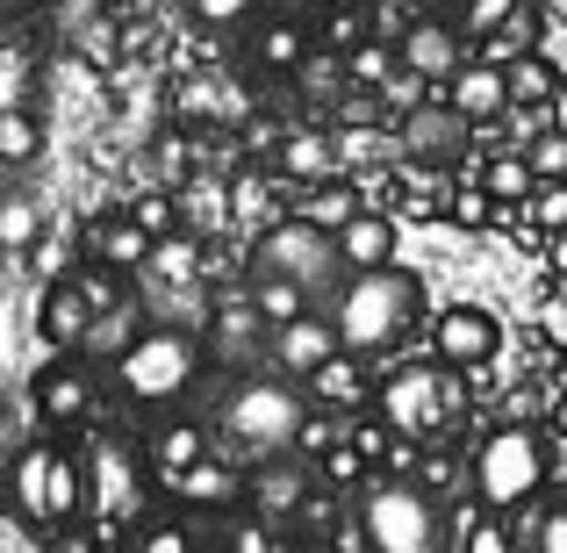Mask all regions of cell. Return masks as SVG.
<instances>
[{"label": "cell", "mask_w": 567, "mask_h": 553, "mask_svg": "<svg viewBox=\"0 0 567 553\" xmlns=\"http://www.w3.org/2000/svg\"><path fill=\"white\" fill-rule=\"evenodd\" d=\"M14 94H22V58H14V51H0V109H22Z\"/></svg>", "instance_id": "44"}, {"label": "cell", "mask_w": 567, "mask_h": 553, "mask_svg": "<svg viewBox=\"0 0 567 553\" xmlns=\"http://www.w3.org/2000/svg\"><path fill=\"white\" fill-rule=\"evenodd\" d=\"M208 453V424H194V417H181V424H166L152 439V453H144V468H152V482H173L181 468H194V460Z\"/></svg>", "instance_id": "22"}, {"label": "cell", "mask_w": 567, "mask_h": 553, "mask_svg": "<svg viewBox=\"0 0 567 553\" xmlns=\"http://www.w3.org/2000/svg\"><path fill=\"white\" fill-rule=\"evenodd\" d=\"M152 245H158V237L144 231L137 216H101V223H94V259L109 266V274H123V266H130V274H144Z\"/></svg>", "instance_id": "19"}, {"label": "cell", "mask_w": 567, "mask_h": 553, "mask_svg": "<svg viewBox=\"0 0 567 553\" xmlns=\"http://www.w3.org/2000/svg\"><path fill=\"white\" fill-rule=\"evenodd\" d=\"M251 274H274V280H295L309 303H331V288L346 280V259H338V237L309 216H280L266 223V237L251 245Z\"/></svg>", "instance_id": "8"}, {"label": "cell", "mask_w": 567, "mask_h": 553, "mask_svg": "<svg viewBox=\"0 0 567 553\" xmlns=\"http://www.w3.org/2000/svg\"><path fill=\"white\" fill-rule=\"evenodd\" d=\"M395 65H402V80L445 86L460 65H467V37H460V22H445V14H416V22L395 37Z\"/></svg>", "instance_id": "11"}, {"label": "cell", "mask_w": 567, "mask_h": 553, "mask_svg": "<svg viewBox=\"0 0 567 553\" xmlns=\"http://www.w3.org/2000/svg\"><path fill=\"white\" fill-rule=\"evenodd\" d=\"M302 396H309V410H317V402H331V410H360V402H367V373H360L352 352H338V360H323L302 381Z\"/></svg>", "instance_id": "23"}, {"label": "cell", "mask_w": 567, "mask_h": 553, "mask_svg": "<svg viewBox=\"0 0 567 553\" xmlns=\"http://www.w3.org/2000/svg\"><path fill=\"white\" fill-rule=\"evenodd\" d=\"M29 402H37V417L43 424H94V410H101V388H94V367L72 352V360H51V367H37V381H29Z\"/></svg>", "instance_id": "13"}, {"label": "cell", "mask_w": 567, "mask_h": 553, "mask_svg": "<svg viewBox=\"0 0 567 553\" xmlns=\"http://www.w3.org/2000/svg\"><path fill=\"white\" fill-rule=\"evenodd\" d=\"M137 553H216V546H208V532L187 511H173V518H152L137 532Z\"/></svg>", "instance_id": "29"}, {"label": "cell", "mask_w": 567, "mask_h": 553, "mask_svg": "<svg viewBox=\"0 0 567 553\" xmlns=\"http://www.w3.org/2000/svg\"><path fill=\"white\" fill-rule=\"evenodd\" d=\"M251 503L266 511V525H274V518H288V511H302V474H288V468H266L259 482H251Z\"/></svg>", "instance_id": "35"}, {"label": "cell", "mask_w": 567, "mask_h": 553, "mask_svg": "<svg viewBox=\"0 0 567 553\" xmlns=\"http://www.w3.org/2000/svg\"><path fill=\"white\" fill-rule=\"evenodd\" d=\"M295 8H338V0H295Z\"/></svg>", "instance_id": "48"}, {"label": "cell", "mask_w": 567, "mask_h": 553, "mask_svg": "<svg viewBox=\"0 0 567 553\" xmlns=\"http://www.w3.org/2000/svg\"><path fill=\"white\" fill-rule=\"evenodd\" d=\"M266 331H274V324L251 309V295H230V303H216V324H208V338H202V360L237 367V352H245V360L266 367Z\"/></svg>", "instance_id": "16"}, {"label": "cell", "mask_w": 567, "mask_h": 553, "mask_svg": "<svg viewBox=\"0 0 567 553\" xmlns=\"http://www.w3.org/2000/svg\"><path fill=\"white\" fill-rule=\"evenodd\" d=\"M338 259H346V274H374V266H395V223L381 216V208H352L346 223H338Z\"/></svg>", "instance_id": "18"}, {"label": "cell", "mask_w": 567, "mask_h": 553, "mask_svg": "<svg viewBox=\"0 0 567 553\" xmlns=\"http://www.w3.org/2000/svg\"><path fill=\"white\" fill-rule=\"evenodd\" d=\"M532 553H567V496L546 503V518L532 525Z\"/></svg>", "instance_id": "42"}, {"label": "cell", "mask_w": 567, "mask_h": 553, "mask_svg": "<svg viewBox=\"0 0 567 553\" xmlns=\"http://www.w3.org/2000/svg\"><path fill=\"white\" fill-rule=\"evenodd\" d=\"M323 360H338V331H331L323 309H302L295 324H274V331H266V373H280V381L302 388Z\"/></svg>", "instance_id": "12"}, {"label": "cell", "mask_w": 567, "mask_h": 553, "mask_svg": "<svg viewBox=\"0 0 567 553\" xmlns=\"http://www.w3.org/2000/svg\"><path fill=\"white\" fill-rule=\"evenodd\" d=\"M445 101H453V109L467 115L474 130H488L496 115H511V86H503V65H488V58H467V65L445 80Z\"/></svg>", "instance_id": "17"}, {"label": "cell", "mask_w": 567, "mask_h": 553, "mask_svg": "<svg viewBox=\"0 0 567 553\" xmlns=\"http://www.w3.org/2000/svg\"><path fill=\"white\" fill-rule=\"evenodd\" d=\"M187 14L202 29H245V22H259V14H266V0H187Z\"/></svg>", "instance_id": "37"}, {"label": "cell", "mask_w": 567, "mask_h": 553, "mask_svg": "<svg viewBox=\"0 0 567 553\" xmlns=\"http://www.w3.org/2000/svg\"><path fill=\"white\" fill-rule=\"evenodd\" d=\"M525 166L539 173V181H567V137L560 130H539V137L525 144Z\"/></svg>", "instance_id": "39"}, {"label": "cell", "mask_w": 567, "mask_h": 553, "mask_svg": "<svg viewBox=\"0 0 567 553\" xmlns=\"http://www.w3.org/2000/svg\"><path fill=\"white\" fill-rule=\"evenodd\" d=\"M130 216H137L152 237H173V223H181V202H173L166 187H152V194H137V208H130Z\"/></svg>", "instance_id": "40"}, {"label": "cell", "mask_w": 567, "mask_h": 553, "mask_svg": "<svg viewBox=\"0 0 567 553\" xmlns=\"http://www.w3.org/2000/svg\"><path fill=\"white\" fill-rule=\"evenodd\" d=\"M323 317H331V331H338V352L381 360V352H395L402 338L416 331V317H424V280H416L410 266L346 274L331 288V303H323Z\"/></svg>", "instance_id": "1"}, {"label": "cell", "mask_w": 567, "mask_h": 553, "mask_svg": "<svg viewBox=\"0 0 567 553\" xmlns=\"http://www.w3.org/2000/svg\"><path fill=\"white\" fill-rule=\"evenodd\" d=\"M331 166H338V144L323 137V130H295V137L280 144V173H295V181H309V187L331 181Z\"/></svg>", "instance_id": "25"}, {"label": "cell", "mask_w": 567, "mask_h": 553, "mask_svg": "<svg viewBox=\"0 0 567 553\" xmlns=\"http://www.w3.org/2000/svg\"><path fill=\"white\" fill-rule=\"evenodd\" d=\"M8 511L29 532H72L86 518V460L65 446H22L8 468Z\"/></svg>", "instance_id": "4"}, {"label": "cell", "mask_w": 567, "mask_h": 553, "mask_svg": "<svg viewBox=\"0 0 567 553\" xmlns=\"http://www.w3.org/2000/svg\"><path fill=\"white\" fill-rule=\"evenodd\" d=\"M546 474H554V460H546L539 424H496L467 460L474 503H482V511H503V518L525 511V503L546 489Z\"/></svg>", "instance_id": "7"}, {"label": "cell", "mask_w": 567, "mask_h": 553, "mask_svg": "<svg viewBox=\"0 0 567 553\" xmlns=\"http://www.w3.org/2000/svg\"><path fill=\"white\" fill-rule=\"evenodd\" d=\"M424 8H460V0H424Z\"/></svg>", "instance_id": "49"}, {"label": "cell", "mask_w": 567, "mask_h": 553, "mask_svg": "<svg viewBox=\"0 0 567 553\" xmlns=\"http://www.w3.org/2000/svg\"><path fill=\"white\" fill-rule=\"evenodd\" d=\"M0 518H8V482H0Z\"/></svg>", "instance_id": "50"}, {"label": "cell", "mask_w": 567, "mask_h": 553, "mask_svg": "<svg viewBox=\"0 0 567 553\" xmlns=\"http://www.w3.org/2000/svg\"><path fill=\"white\" fill-rule=\"evenodd\" d=\"M546 130H560V137H567V80L554 86V101H546Z\"/></svg>", "instance_id": "45"}, {"label": "cell", "mask_w": 567, "mask_h": 553, "mask_svg": "<svg viewBox=\"0 0 567 553\" xmlns=\"http://www.w3.org/2000/svg\"><path fill=\"white\" fill-rule=\"evenodd\" d=\"M202 367H208L202 338L158 324V331H137L123 352H115V396L137 402V410H173V402L202 381Z\"/></svg>", "instance_id": "6"}, {"label": "cell", "mask_w": 567, "mask_h": 553, "mask_svg": "<svg viewBox=\"0 0 567 553\" xmlns=\"http://www.w3.org/2000/svg\"><path fill=\"white\" fill-rule=\"evenodd\" d=\"M503 86H511V109H539V115H546V101H554L560 72L546 65L539 51H525V58H511V65H503Z\"/></svg>", "instance_id": "26"}, {"label": "cell", "mask_w": 567, "mask_h": 553, "mask_svg": "<svg viewBox=\"0 0 567 553\" xmlns=\"http://www.w3.org/2000/svg\"><path fill=\"white\" fill-rule=\"evenodd\" d=\"M309 396L295 381H280V373H245L237 388H223L216 417H208V439H223L230 453L245 460H280L302 446V424H309Z\"/></svg>", "instance_id": "2"}, {"label": "cell", "mask_w": 567, "mask_h": 553, "mask_svg": "<svg viewBox=\"0 0 567 553\" xmlns=\"http://www.w3.org/2000/svg\"><path fill=\"white\" fill-rule=\"evenodd\" d=\"M525 8V0H460V37L467 43H482V37H496L511 14Z\"/></svg>", "instance_id": "36"}, {"label": "cell", "mask_w": 567, "mask_h": 553, "mask_svg": "<svg viewBox=\"0 0 567 553\" xmlns=\"http://www.w3.org/2000/svg\"><path fill=\"white\" fill-rule=\"evenodd\" d=\"M554 431H560V439H567V396L554 402Z\"/></svg>", "instance_id": "47"}, {"label": "cell", "mask_w": 567, "mask_h": 553, "mask_svg": "<svg viewBox=\"0 0 567 553\" xmlns=\"http://www.w3.org/2000/svg\"><path fill=\"white\" fill-rule=\"evenodd\" d=\"M460 553H525L511 532V518L503 511H474L467 525H460Z\"/></svg>", "instance_id": "34"}, {"label": "cell", "mask_w": 567, "mask_h": 553, "mask_svg": "<svg viewBox=\"0 0 567 553\" xmlns=\"http://www.w3.org/2000/svg\"><path fill=\"white\" fill-rule=\"evenodd\" d=\"M395 137H402V152H410L424 173H453L460 158L474 152V123H467V115H460L445 94H439V101H416V109L402 115Z\"/></svg>", "instance_id": "9"}, {"label": "cell", "mask_w": 567, "mask_h": 553, "mask_svg": "<svg viewBox=\"0 0 567 553\" xmlns=\"http://www.w3.org/2000/svg\"><path fill=\"white\" fill-rule=\"evenodd\" d=\"M72 553H80V546H72Z\"/></svg>", "instance_id": "51"}, {"label": "cell", "mask_w": 567, "mask_h": 553, "mask_svg": "<svg viewBox=\"0 0 567 553\" xmlns=\"http://www.w3.org/2000/svg\"><path fill=\"white\" fill-rule=\"evenodd\" d=\"M251 309H259L266 324H295L302 309H317L295 280H274V274H251Z\"/></svg>", "instance_id": "31"}, {"label": "cell", "mask_w": 567, "mask_h": 553, "mask_svg": "<svg viewBox=\"0 0 567 553\" xmlns=\"http://www.w3.org/2000/svg\"><path fill=\"white\" fill-rule=\"evenodd\" d=\"M539 8H517L511 14V22H503L496 29V37H482V58H488V65H511V58H525V51H539Z\"/></svg>", "instance_id": "30"}, {"label": "cell", "mask_w": 567, "mask_h": 553, "mask_svg": "<svg viewBox=\"0 0 567 553\" xmlns=\"http://www.w3.org/2000/svg\"><path fill=\"white\" fill-rule=\"evenodd\" d=\"M352 208H360V202H352L346 187H331V181H323V194H317V208H309V223H323V231H338V223H346Z\"/></svg>", "instance_id": "43"}, {"label": "cell", "mask_w": 567, "mask_h": 553, "mask_svg": "<svg viewBox=\"0 0 567 553\" xmlns=\"http://www.w3.org/2000/svg\"><path fill=\"white\" fill-rule=\"evenodd\" d=\"M109 309V288L101 280H51L43 288V309H37V331L51 338V346H65V352H80V338H86V324Z\"/></svg>", "instance_id": "15"}, {"label": "cell", "mask_w": 567, "mask_h": 553, "mask_svg": "<svg viewBox=\"0 0 567 553\" xmlns=\"http://www.w3.org/2000/svg\"><path fill=\"white\" fill-rule=\"evenodd\" d=\"M374 417L395 439H439V431H453L460 417H467V373L445 367V360H402L381 373L374 388Z\"/></svg>", "instance_id": "3"}, {"label": "cell", "mask_w": 567, "mask_h": 553, "mask_svg": "<svg viewBox=\"0 0 567 553\" xmlns=\"http://www.w3.org/2000/svg\"><path fill=\"white\" fill-rule=\"evenodd\" d=\"M43 152V130L29 109H0V166H29Z\"/></svg>", "instance_id": "33"}, {"label": "cell", "mask_w": 567, "mask_h": 553, "mask_svg": "<svg viewBox=\"0 0 567 553\" xmlns=\"http://www.w3.org/2000/svg\"><path fill=\"white\" fill-rule=\"evenodd\" d=\"M37 237H43L37 194H29V187H0V252H8V259H22Z\"/></svg>", "instance_id": "24"}, {"label": "cell", "mask_w": 567, "mask_h": 553, "mask_svg": "<svg viewBox=\"0 0 567 553\" xmlns=\"http://www.w3.org/2000/svg\"><path fill=\"white\" fill-rule=\"evenodd\" d=\"M445 216H453V223H467V231H482V223L496 216V202H488L482 181H474V187H453V194H445Z\"/></svg>", "instance_id": "41"}, {"label": "cell", "mask_w": 567, "mask_h": 553, "mask_svg": "<svg viewBox=\"0 0 567 553\" xmlns=\"http://www.w3.org/2000/svg\"><path fill=\"white\" fill-rule=\"evenodd\" d=\"M360 540L367 553H453V518L424 482H367Z\"/></svg>", "instance_id": "5"}, {"label": "cell", "mask_w": 567, "mask_h": 553, "mask_svg": "<svg viewBox=\"0 0 567 553\" xmlns=\"http://www.w3.org/2000/svg\"><path fill=\"white\" fill-rule=\"evenodd\" d=\"M137 338V303H109L94 324H86V338H80V360H115V352Z\"/></svg>", "instance_id": "27"}, {"label": "cell", "mask_w": 567, "mask_h": 553, "mask_svg": "<svg viewBox=\"0 0 567 553\" xmlns=\"http://www.w3.org/2000/svg\"><path fill=\"white\" fill-rule=\"evenodd\" d=\"M144 482H152L144 453H130V446H101V453L86 460V511H94V518L137 511V503H144Z\"/></svg>", "instance_id": "14"}, {"label": "cell", "mask_w": 567, "mask_h": 553, "mask_svg": "<svg viewBox=\"0 0 567 553\" xmlns=\"http://www.w3.org/2000/svg\"><path fill=\"white\" fill-rule=\"evenodd\" d=\"M173 496H181V511H216V503H237V474L230 468H223V460H194V468H181V474H173Z\"/></svg>", "instance_id": "21"}, {"label": "cell", "mask_w": 567, "mask_h": 553, "mask_svg": "<svg viewBox=\"0 0 567 553\" xmlns=\"http://www.w3.org/2000/svg\"><path fill=\"white\" fill-rule=\"evenodd\" d=\"M251 58H259V72H295L309 58V29L295 22V14H266V22L251 29Z\"/></svg>", "instance_id": "20"}, {"label": "cell", "mask_w": 567, "mask_h": 553, "mask_svg": "<svg viewBox=\"0 0 567 553\" xmlns=\"http://www.w3.org/2000/svg\"><path fill=\"white\" fill-rule=\"evenodd\" d=\"M546 259H554V274L567 280V231H560V237H546Z\"/></svg>", "instance_id": "46"}, {"label": "cell", "mask_w": 567, "mask_h": 553, "mask_svg": "<svg viewBox=\"0 0 567 553\" xmlns=\"http://www.w3.org/2000/svg\"><path fill=\"white\" fill-rule=\"evenodd\" d=\"M525 208H532V223H539L546 237H560V231H567V181H539Z\"/></svg>", "instance_id": "38"}, {"label": "cell", "mask_w": 567, "mask_h": 553, "mask_svg": "<svg viewBox=\"0 0 567 553\" xmlns=\"http://www.w3.org/2000/svg\"><path fill=\"white\" fill-rule=\"evenodd\" d=\"M532 187H539V173L525 166V152H496V158L482 166V194H488L496 208H511V202H532Z\"/></svg>", "instance_id": "28"}, {"label": "cell", "mask_w": 567, "mask_h": 553, "mask_svg": "<svg viewBox=\"0 0 567 553\" xmlns=\"http://www.w3.org/2000/svg\"><path fill=\"white\" fill-rule=\"evenodd\" d=\"M496 352H503V324L488 317L482 303H445L439 317H431V360L474 373V367L496 360Z\"/></svg>", "instance_id": "10"}, {"label": "cell", "mask_w": 567, "mask_h": 553, "mask_svg": "<svg viewBox=\"0 0 567 553\" xmlns=\"http://www.w3.org/2000/svg\"><path fill=\"white\" fill-rule=\"evenodd\" d=\"M346 80L374 94V86H395L402 80V65H395V51H388V43H352V51H346Z\"/></svg>", "instance_id": "32"}]
</instances>
